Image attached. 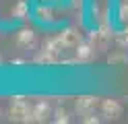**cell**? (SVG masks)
Returning a JSON list of instances; mask_svg holds the SVG:
<instances>
[{
    "label": "cell",
    "mask_w": 128,
    "mask_h": 124,
    "mask_svg": "<svg viewBox=\"0 0 128 124\" xmlns=\"http://www.w3.org/2000/svg\"><path fill=\"white\" fill-rule=\"evenodd\" d=\"M52 107L50 103L46 101V99H39L37 103H33V110H31V122H46V120H50V116H52Z\"/></svg>",
    "instance_id": "4"
},
{
    "label": "cell",
    "mask_w": 128,
    "mask_h": 124,
    "mask_svg": "<svg viewBox=\"0 0 128 124\" xmlns=\"http://www.w3.org/2000/svg\"><path fill=\"white\" fill-rule=\"evenodd\" d=\"M95 54H97V50H95V46L91 41H81L74 50V58L78 62H91L95 58Z\"/></svg>",
    "instance_id": "5"
},
{
    "label": "cell",
    "mask_w": 128,
    "mask_h": 124,
    "mask_svg": "<svg viewBox=\"0 0 128 124\" xmlns=\"http://www.w3.org/2000/svg\"><path fill=\"white\" fill-rule=\"evenodd\" d=\"M52 116H54L52 120H54V122H58V124H60V122H64V124L70 122V114H68V110H64V107H56Z\"/></svg>",
    "instance_id": "11"
},
{
    "label": "cell",
    "mask_w": 128,
    "mask_h": 124,
    "mask_svg": "<svg viewBox=\"0 0 128 124\" xmlns=\"http://www.w3.org/2000/svg\"><path fill=\"white\" fill-rule=\"evenodd\" d=\"M35 15H37V19L39 21H44V23H50V21H54V11L52 8H44V6H37L35 8Z\"/></svg>",
    "instance_id": "10"
},
{
    "label": "cell",
    "mask_w": 128,
    "mask_h": 124,
    "mask_svg": "<svg viewBox=\"0 0 128 124\" xmlns=\"http://www.w3.org/2000/svg\"><path fill=\"white\" fill-rule=\"evenodd\" d=\"M99 110H101L103 120H118L120 116H122L124 107H122V103H120L118 99H103L99 103Z\"/></svg>",
    "instance_id": "2"
},
{
    "label": "cell",
    "mask_w": 128,
    "mask_h": 124,
    "mask_svg": "<svg viewBox=\"0 0 128 124\" xmlns=\"http://www.w3.org/2000/svg\"><path fill=\"white\" fill-rule=\"evenodd\" d=\"M128 60V56L120 50V52H116V54H110L108 56V62H112V64H116V62H126Z\"/></svg>",
    "instance_id": "13"
},
{
    "label": "cell",
    "mask_w": 128,
    "mask_h": 124,
    "mask_svg": "<svg viewBox=\"0 0 128 124\" xmlns=\"http://www.w3.org/2000/svg\"><path fill=\"white\" fill-rule=\"evenodd\" d=\"M110 29H108V25H101V27L97 29V31H93L91 33V37H89V41L95 46V50H103L108 46V41H110Z\"/></svg>",
    "instance_id": "6"
},
{
    "label": "cell",
    "mask_w": 128,
    "mask_h": 124,
    "mask_svg": "<svg viewBox=\"0 0 128 124\" xmlns=\"http://www.w3.org/2000/svg\"><path fill=\"white\" fill-rule=\"evenodd\" d=\"M0 118H2V110H0Z\"/></svg>",
    "instance_id": "17"
},
{
    "label": "cell",
    "mask_w": 128,
    "mask_h": 124,
    "mask_svg": "<svg viewBox=\"0 0 128 124\" xmlns=\"http://www.w3.org/2000/svg\"><path fill=\"white\" fill-rule=\"evenodd\" d=\"M58 37L62 39L64 48H76L78 44H81V35H78V31L72 29V27H70V29H64Z\"/></svg>",
    "instance_id": "8"
},
{
    "label": "cell",
    "mask_w": 128,
    "mask_h": 124,
    "mask_svg": "<svg viewBox=\"0 0 128 124\" xmlns=\"http://www.w3.org/2000/svg\"><path fill=\"white\" fill-rule=\"evenodd\" d=\"M97 97H93V95H81V97H76V101H74V107H76V114L81 116H89L95 112V107H97Z\"/></svg>",
    "instance_id": "3"
},
{
    "label": "cell",
    "mask_w": 128,
    "mask_h": 124,
    "mask_svg": "<svg viewBox=\"0 0 128 124\" xmlns=\"http://www.w3.org/2000/svg\"><path fill=\"white\" fill-rule=\"evenodd\" d=\"M17 46L19 48H25V50L33 48L35 46V31L33 29H21L17 33Z\"/></svg>",
    "instance_id": "7"
},
{
    "label": "cell",
    "mask_w": 128,
    "mask_h": 124,
    "mask_svg": "<svg viewBox=\"0 0 128 124\" xmlns=\"http://www.w3.org/2000/svg\"><path fill=\"white\" fill-rule=\"evenodd\" d=\"M31 105L25 97H12L8 101V118L12 122H31Z\"/></svg>",
    "instance_id": "1"
},
{
    "label": "cell",
    "mask_w": 128,
    "mask_h": 124,
    "mask_svg": "<svg viewBox=\"0 0 128 124\" xmlns=\"http://www.w3.org/2000/svg\"><path fill=\"white\" fill-rule=\"evenodd\" d=\"M118 44H120V46H124V48L128 46V27H126V29L118 35Z\"/></svg>",
    "instance_id": "14"
},
{
    "label": "cell",
    "mask_w": 128,
    "mask_h": 124,
    "mask_svg": "<svg viewBox=\"0 0 128 124\" xmlns=\"http://www.w3.org/2000/svg\"><path fill=\"white\" fill-rule=\"evenodd\" d=\"M48 2H56V0H48Z\"/></svg>",
    "instance_id": "16"
},
{
    "label": "cell",
    "mask_w": 128,
    "mask_h": 124,
    "mask_svg": "<svg viewBox=\"0 0 128 124\" xmlns=\"http://www.w3.org/2000/svg\"><path fill=\"white\" fill-rule=\"evenodd\" d=\"M118 19L128 25V0H122L118 6Z\"/></svg>",
    "instance_id": "12"
},
{
    "label": "cell",
    "mask_w": 128,
    "mask_h": 124,
    "mask_svg": "<svg viewBox=\"0 0 128 124\" xmlns=\"http://www.w3.org/2000/svg\"><path fill=\"white\" fill-rule=\"evenodd\" d=\"M12 17H14V19H19V21H23V19H27V17H29V8H27V4L23 2V0H19V2L12 6Z\"/></svg>",
    "instance_id": "9"
},
{
    "label": "cell",
    "mask_w": 128,
    "mask_h": 124,
    "mask_svg": "<svg viewBox=\"0 0 128 124\" xmlns=\"http://www.w3.org/2000/svg\"><path fill=\"white\" fill-rule=\"evenodd\" d=\"M74 2H78V4H81V2H83V0H74Z\"/></svg>",
    "instance_id": "15"
}]
</instances>
